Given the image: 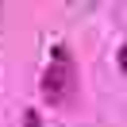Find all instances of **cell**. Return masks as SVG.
<instances>
[{"label":"cell","mask_w":127,"mask_h":127,"mask_svg":"<svg viewBox=\"0 0 127 127\" xmlns=\"http://www.w3.org/2000/svg\"><path fill=\"white\" fill-rule=\"evenodd\" d=\"M42 100H50L54 108H73L77 104V93H81V77H77V65H73V54L65 42L50 46V65L42 69Z\"/></svg>","instance_id":"1"},{"label":"cell","mask_w":127,"mask_h":127,"mask_svg":"<svg viewBox=\"0 0 127 127\" xmlns=\"http://www.w3.org/2000/svg\"><path fill=\"white\" fill-rule=\"evenodd\" d=\"M23 127H42V116H39L35 108H27V112H23Z\"/></svg>","instance_id":"2"}]
</instances>
